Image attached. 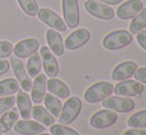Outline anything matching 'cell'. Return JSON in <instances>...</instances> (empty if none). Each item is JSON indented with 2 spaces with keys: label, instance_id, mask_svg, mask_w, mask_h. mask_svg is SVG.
I'll use <instances>...</instances> for the list:
<instances>
[{
  "label": "cell",
  "instance_id": "35",
  "mask_svg": "<svg viewBox=\"0 0 146 135\" xmlns=\"http://www.w3.org/2000/svg\"><path fill=\"white\" fill-rule=\"evenodd\" d=\"M10 68V63L7 60H4V59H0V75L5 74V73L9 70Z\"/></svg>",
  "mask_w": 146,
  "mask_h": 135
},
{
  "label": "cell",
  "instance_id": "21",
  "mask_svg": "<svg viewBox=\"0 0 146 135\" xmlns=\"http://www.w3.org/2000/svg\"><path fill=\"white\" fill-rule=\"evenodd\" d=\"M18 117H19V112L15 108L4 112L3 116L0 117V133L5 134L12 130L14 124L18 121Z\"/></svg>",
  "mask_w": 146,
  "mask_h": 135
},
{
  "label": "cell",
  "instance_id": "26",
  "mask_svg": "<svg viewBox=\"0 0 146 135\" xmlns=\"http://www.w3.org/2000/svg\"><path fill=\"white\" fill-rule=\"evenodd\" d=\"M146 27V8H142L136 15L133 17L132 22L130 24V32L136 35L137 32L142 31Z\"/></svg>",
  "mask_w": 146,
  "mask_h": 135
},
{
  "label": "cell",
  "instance_id": "15",
  "mask_svg": "<svg viewBox=\"0 0 146 135\" xmlns=\"http://www.w3.org/2000/svg\"><path fill=\"white\" fill-rule=\"evenodd\" d=\"M141 9H142L141 0H127L126 3H123L118 7L116 15L122 21H127V19L133 18Z\"/></svg>",
  "mask_w": 146,
  "mask_h": 135
},
{
  "label": "cell",
  "instance_id": "14",
  "mask_svg": "<svg viewBox=\"0 0 146 135\" xmlns=\"http://www.w3.org/2000/svg\"><path fill=\"white\" fill-rule=\"evenodd\" d=\"M137 70V64L135 61H123L118 64L112 72V79L116 82L127 80L133 77L135 72Z\"/></svg>",
  "mask_w": 146,
  "mask_h": 135
},
{
  "label": "cell",
  "instance_id": "20",
  "mask_svg": "<svg viewBox=\"0 0 146 135\" xmlns=\"http://www.w3.org/2000/svg\"><path fill=\"white\" fill-rule=\"evenodd\" d=\"M46 89L53 96H57L58 98H67L70 96V88L60 79L51 78L46 82Z\"/></svg>",
  "mask_w": 146,
  "mask_h": 135
},
{
  "label": "cell",
  "instance_id": "28",
  "mask_svg": "<svg viewBox=\"0 0 146 135\" xmlns=\"http://www.w3.org/2000/svg\"><path fill=\"white\" fill-rule=\"evenodd\" d=\"M21 7V9L23 10L27 15L29 17H36L38 13V4L36 0H17Z\"/></svg>",
  "mask_w": 146,
  "mask_h": 135
},
{
  "label": "cell",
  "instance_id": "23",
  "mask_svg": "<svg viewBox=\"0 0 146 135\" xmlns=\"http://www.w3.org/2000/svg\"><path fill=\"white\" fill-rule=\"evenodd\" d=\"M44 106H46L47 111L52 115L53 117H57L60 116V112H61V108H62V103L61 101L58 100L57 97H55L53 94H44Z\"/></svg>",
  "mask_w": 146,
  "mask_h": 135
},
{
  "label": "cell",
  "instance_id": "16",
  "mask_svg": "<svg viewBox=\"0 0 146 135\" xmlns=\"http://www.w3.org/2000/svg\"><path fill=\"white\" fill-rule=\"evenodd\" d=\"M46 126L37 121H31V120H21L14 124L13 129L15 133L23 134V135H37L40 133H43Z\"/></svg>",
  "mask_w": 146,
  "mask_h": 135
},
{
  "label": "cell",
  "instance_id": "10",
  "mask_svg": "<svg viewBox=\"0 0 146 135\" xmlns=\"http://www.w3.org/2000/svg\"><path fill=\"white\" fill-rule=\"evenodd\" d=\"M10 65L13 66V72L17 77V80H18L19 86L23 88L24 92H28L32 89V79L28 75L26 68H24V64L19 60V57L17 56H12L10 57Z\"/></svg>",
  "mask_w": 146,
  "mask_h": 135
},
{
  "label": "cell",
  "instance_id": "18",
  "mask_svg": "<svg viewBox=\"0 0 146 135\" xmlns=\"http://www.w3.org/2000/svg\"><path fill=\"white\" fill-rule=\"evenodd\" d=\"M46 82L47 78L43 74H38L36 77L35 82L32 83V94H31V100L32 102H35L36 105H40L43 101L44 94H46Z\"/></svg>",
  "mask_w": 146,
  "mask_h": 135
},
{
  "label": "cell",
  "instance_id": "12",
  "mask_svg": "<svg viewBox=\"0 0 146 135\" xmlns=\"http://www.w3.org/2000/svg\"><path fill=\"white\" fill-rule=\"evenodd\" d=\"M38 47H40V42H38L37 38H26V40L19 41L14 46L13 51L17 57L24 59V57H29L31 55L36 54Z\"/></svg>",
  "mask_w": 146,
  "mask_h": 135
},
{
  "label": "cell",
  "instance_id": "13",
  "mask_svg": "<svg viewBox=\"0 0 146 135\" xmlns=\"http://www.w3.org/2000/svg\"><path fill=\"white\" fill-rule=\"evenodd\" d=\"M41 59H42V65H43L46 75L55 78L58 74V63L56 60L55 55L52 54L51 50L47 46L41 47Z\"/></svg>",
  "mask_w": 146,
  "mask_h": 135
},
{
  "label": "cell",
  "instance_id": "8",
  "mask_svg": "<svg viewBox=\"0 0 146 135\" xmlns=\"http://www.w3.org/2000/svg\"><path fill=\"white\" fill-rule=\"evenodd\" d=\"M62 13L65 18V24L69 28L78 27L80 22L79 3L78 0H62Z\"/></svg>",
  "mask_w": 146,
  "mask_h": 135
},
{
  "label": "cell",
  "instance_id": "17",
  "mask_svg": "<svg viewBox=\"0 0 146 135\" xmlns=\"http://www.w3.org/2000/svg\"><path fill=\"white\" fill-rule=\"evenodd\" d=\"M46 40L47 43H48V49L52 51L53 55L61 56L64 55V51H65V46H64V41L61 35L58 33V31L56 29H47L46 32Z\"/></svg>",
  "mask_w": 146,
  "mask_h": 135
},
{
  "label": "cell",
  "instance_id": "29",
  "mask_svg": "<svg viewBox=\"0 0 146 135\" xmlns=\"http://www.w3.org/2000/svg\"><path fill=\"white\" fill-rule=\"evenodd\" d=\"M52 135H80L76 130L71 128H67L65 125H51V129H50Z\"/></svg>",
  "mask_w": 146,
  "mask_h": 135
},
{
  "label": "cell",
  "instance_id": "24",
  "mask_svg": "<svg viewBox=\"0 0 146 135\" xmlns=\"http://www.w3.org/2000/svg\"><path fill=\"white\" fill-rule=\"evenodd\" d=\"M19 87L21 86H19L18 80L13 79V78L0 80V97H5V96H12L14 93H18Z\"/></svg>",
  "mask_w": 146,
  "mask_h": 135
},
{
  "label": "cell",
  "instance_id": "32",
  "mask_svg": "<svg viewBox=\"0 0 146 135\" xmlns=\"http://www.w3.org/2000/svg\"><path fill=\"white\" fill-rule=\"evenodd\" d=\"M133 77L137 82H140V83H142V84H146V66L137 68Z\"/></svg>",
  "mask_w": 146,
  "mask_h": 135
},
{
  "label": "cell",
  "instance_id": "11",
  "mask_svg": "<svg viewBox=\"0 0 146 135\" xmlns=\"http://www.w3.org/2000/svg\"><path fill=\"white\" fill-rule=\"evenodd\" d=\"M89 40H90V32L86 28H79L74 31L70 36H67L64 46L67 50H78L83 47Z\"/></svg>",
  "mask_w": 146,
  "mask_h": 135
},
{
  "label": "cell",
  "instance_id": "31",
  "mask_svg": "<svg viewBox=\"0 0 146 135\" xmlns=\"http://www.w3.org/2000/svg\"><path fill=\"white\" fill-rule=\"evenodd\" d=\"M13 52V45L9 41H0V59H5Z\"/></svg>",
  "mask_w": 146,
  "mask_h": 135
},
{
  "label": "cell",
  "instance_id": "3",
  "mask_svg": "<svg viewBox=\"0 0 146 135\" xmlns=\"http://www.w3.org/2000/svg\"><path fill=\"white\" fill-rule=\"evenodd\" d=\"M113 93V84L109 82L94 83L84 92V100L88 103H98Z\"/></svg>",
  "mask_w": 146,
  "mask_h": 135
},
{
  "label": "cell",
  "instance_id": "4",
  "mask_svg": "<svg viewBox=\"0 0 146 135\" xmlns=\"http://www.w3.org/2000/svg\"><path fill=\"white\" fill-rule=\"evenodd\" d=\"M118 119L117 114L112 110L104 108V110H99V111L94 112L92 115L90 120H89V124L93 129H107V128H111L112 125H114Z\"/></svg>",
  "mask_w": 146,
  "mask_h": 135
},
{
  "label": "cell",
  "instance_id": "37",
  "mask_svg": "<svg viewBox=\"0 0 146 135\" xmlns=\"http://www.w3.org/2000/svg\"><path fill=\"white\" fill-rule=\"evenodd\" d=\"M37 135H50V134H44V133H40V134H37Z\"/></svg>",
  "mask_w": 146,
  "mask_h": 135
},
{
  "label": "cell",
  "instance_id": "19",
  "mask_svg": "<svg viewBox=\"0 0 146 135\" xmlns=\"http://www.w3.org/2000/svg\"><path fill=\"white\" fill-rule=\"evenodd\" d=\"M18 111L24 120H28L32 116V100L24 91H18V96L15 98Z\"/></svg>",
  "mask_w": 146,
  "mask_h": 135
},
{
  "label": "cell",
  "instance_id": "1",
  "mask_svg": "<svg viewBox=\"0 0 146 135\" xmlns=\"http://www.w3.org/2000/svg\"><path fill=\"white\" fill-rule=\"evenodd\" d=\"M132 42V33L126 29H117L108 33L103 38V47L109 51H116L128 46Z\"/></svg>",
  "mask_w": 146,
  "mask_h": 135
},
{
  "label": "cell",
  "instance_id": "33",
  "mask_svg": "<svg viewBox=\"0 0 146 135\" xmlns=\"http://www.w3.org/2000/svg\"><path fill=\"white\" fill-rule=\"evenodd\" d=\"M122 135H146V130L144 128H132L123 131Z\"/></svg>",
  "mask_w": 146,
  "mask_h": 135
},
{
  "label": "cell",
  "instance_id": "25",
  "mask_svg": "<svg viewBox=\"0 0 146 135\" xmlns=\"http://www.w3.org/2000/svg\"><path fill=\"white\" fill-rule=\"evenodd\" d=\"M42 69V59H41V55L38 54H33L29 56L28 59V63H27V72H28V75L31 78H36L38 74H40Z\"/></svg>",
  "mask_w": 146,
  "mask_h": 135
},
{
  "label": "cell",
  "instance_id": "6",
  "mask_svg": "<svg viewBox=\"0 0 146 135\" xmlns=\"http://www.w3.org/2000/svg\"><path fill=\"white\" fill-rule=\"evenodd\" d=\"M84 8L85 10L90 14L92 17L98 19H104V21H111L116 14H114V10L112 9L111 7H108L107 4H103V3L95 1V0H86L85 4H84Z\"/></svg>",
  "mask_w": 146,
  "mask_h": 135
},
{
  "label": "cell",
  "instance_id": "7",
  "mask_svg": "<svg viewBox=\"0 0 146 135\" xmlns=\"http://www.w3.org/2000/svg\"><path fill=\"white\" fill-rule=\"evenodd\" d=\"M37 15L41 22H43L44 24L51 27L52 29H56L58 32H65L66 31L67 26L65 24L64 19L57 13L53 12V10L47 9V8H42V9H38Z\"/></svg>",
  "mask_w": 146,
  "mask_h": 135
},
{
  "label": "cell",
  "instance_id": "5",
  "mask_svg": "<svg viewBox=\"0 0 146 135\" xmlns=\"http://www.w3.org/2000/svg\"><path fill=\"white\" fill-rule=\"evenodd\" d=\"M103 107L112 110L114 112H131L135 108V102L130 97H121V96H109L106 100H103Z\"/></svg>",
  "mask_w": 146,
  "mask_h": 135
},
{
  "label": "cell",
  "instance_id": "27",
  "mask_svg": "<svg viewBox=\"0 0 146 135\" xmlns=\"http://www.w3.org/2000/svg\"><path fill=\"white\" fill-rule=\"evenodd\" d=\"M127 125L131 128H146V110H141L128 117Z\"/></svg>",
  "mask_w": 146,
  "mask_h": 135
},
{
  "label": "cell",
  "instance_id": "36",
  "mask_svg": "<svg viewBox=\"0 0 146 135\" xmlns=\"http://www.w3.org/2000/svg\"><path fill=\"white\" fill-rule=\"evenodd\" d=\"M95 1H99V3H103V4H121L122 0H95Z\"/></svg>",
  "mask_w": 146,
  "mask_h": 135
},
{
  "label": "cell",
  "instance_id": "38",
  "mask_svg": "<svg viewBox=\"0 0 146 135\" xmlns=\"http://www.w3.org/2000/svg\"><path fill=\"white\" fill-rule=\"evenodd\" d=\"M0 135H3V134H1V133H0Z\"/></svg>",
  "mask_w": 146,
  "mask_h": 135
},
{
  "label": "cell",
  "instance_id": "30",
  "mask_svg": "<svg viewBox=\"0 0 146 135\" xmlns=\"http://www.w3.org/2000/svg\"><path fill=\"white\" fill-rule=\"evenodd\" d=\"M14 105H15V97L14 96H5V97L0 98V116L4 112L13 108Z\"/></svg>",
  "mask_w": 146,
  "mask_h": 135
},
{
  "label": "cell",
  "instance_id": "34",
  "mask_svg": "<svg viewBox=\"0 0 146 135\" xmlns=\"http://www.w3.org/2000/svg\"><path fill=\"white\" fill-rule=\"evenodd\" d=\"M136 35H137V43L146 51V31H140Z\"/></svg>",
  "mask_w": 146,
  "mask_h": 135
},
{
  "label": "cell",
  "instance_id": "22",
  "mask_svg": "<svg viewBox=\"0 0 146 135\" xmlns=\"http://www.w3.org/2000/svg\"><path fill=\"white\" fill-rule=\"evenodd\" d=\"M32 116L37 122H40L44 126H51L55 122V117L47 111V108L38 105L32 107Z\"/></svg>",
  "mask_w": 146,
  "mask_h": 135
},
{
  "label": "cell",
  "instance_id": "9",
  "mask_svg": "<svg viewBox=\"0 0 146 135\" xmlns=\"http://www.w3.org/2000/svg\"><path fill=\"white\" fill-rule=\"evenodd\" d=\"M113 92L116 96L121 97H133V96H140L144 92V86L137 80L127 79L118 82V84L113 87Z\"/></svg>",
  "mask_w": 146,
  "mask_h": 135
},
{
  "label": "cell",
  "instance_id": "2",
  "mask_svg": "<svg viewBox=\"0 0 146 135\" xmlns=\"http://www.w3.org/2000/svg\"><path fill=\"white\" fill-rule=\"evenodd\" d=\"M81 100L76 96L72 97H67L66 102L62 105L61 108L60 116H58V122L61 125H70L71 122H74L76 120V117L79 116L81 111Z\"/></svg>",
  "mask_w": 146,
  "mask_h": 135
}]
</instances>
